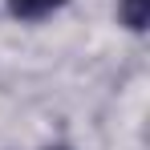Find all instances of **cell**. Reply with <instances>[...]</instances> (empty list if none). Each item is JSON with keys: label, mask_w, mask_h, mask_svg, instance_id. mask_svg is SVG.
<instances>
[{"label": "cell", "mask_w": 150, "mask_h": 150, "mask_svg": "<svg viewBox=\"0 0 150 150\" xmlns=\"http://www.w3.org/2000/svg\"><path fill=\"white\" fill-rule=\"evenodd\" d=\"M118 12H122V21L134 28V33H142V28L150 25V0H122Z\"/></svg>", "instance_id": "obj_1"}, {"label": "cell", "mask_w": 150, "mask_h": 150, "mask_svg": "<svg viewBox=\"0 0 150 150\" xmlns=\"http://www.w3.org/2000/svg\"><path fill=\"white\" fill-rule=\"evenodd\" d=\"M8 4H12V12H16V16L33 21V16H45V12H49L57 0H8Z\"/></svg>", "instance_id": "obj_2"}, {"label": "cell", "mask_w": 150, "mask_h": 150, "mask_svg": "<svg viewBox=\"0 0 150 150\" xmlns=\"http://www.w3.org/2000/svg\"><path fill=\"white\" fill-rule=\"evenodd\" d=\"M57 150H61V146H57Z\"/></svg>", "instance_id": "obj_3"}]
</instances>
